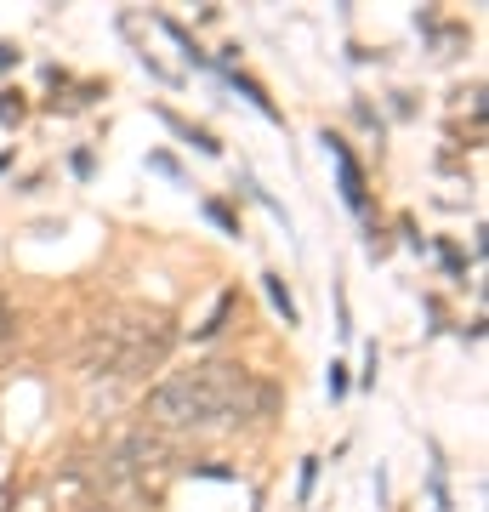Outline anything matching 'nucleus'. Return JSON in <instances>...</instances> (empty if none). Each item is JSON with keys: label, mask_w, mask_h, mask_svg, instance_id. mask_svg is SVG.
Listing matches in <instances>:
<instances>
[{"label": "nucleus", "mask_w": 489, "mask_h": 512, "mask_svg": "<svg viewBox=\"0 0 489 512\" xmlns=\"http://www.w3.org/2000/svg\"><path fill=\"white\" fill-rule=\"evenodd\" d=\"M273 410V387L251 382V370L239 365H200V370H177L148 393V427H177V433H205L222 421H245Z\"/></svg>", "instance_id": "f257e3e1"}, {"label": "nucleus", "mask_w": 489, "mask_h": 512, "mask_svg": "<svg viewBox=\"0 0 489 512\" xmlns=\"http://www.w3.org/2000/svg\"><path fill=\"white\" fill-rule=\"evenodd\" d=\"M171 353V325H165L160 313H114L103 325H91L86 348H80V370L86 376H114V382H126V376H143L154 370Z\"/></svg>", "instance_id": "f03ea898"}, {"label": "nucleus", "mask_w": 489, "mask_h": 512, "mask_svg": "<svg viewBox=\"0 0 489 512\" xmlns=\"http://www.w3.org/2000/svg\"><path fill=\"white\" fill-rule=\"evenodd\" d=\"M330 143V154H336V165H342V194H347V205H353V211H364V177H359V160H353V154H347L342 143H336V137H325Z\"/></svg>", "instance_id": "7ed1b4c3"}, {"label": "nucleus", "mask_w": 489, "mask_h": 512, "mask_svg": "<svg viewBox=\"0 0 489 512\" xmlns=\"http://www.w3.org/2000/svg\"><path fill=\"white\" fill-rule=\"evenodd\" d=\"M160 120H165V126H171V131H177V137H182V143H194V148H200V154H217V137H211V131H200V126H188V120H177V114H171V109H160Z\"/></svg>", "instance_id": "20e7f679"}, {"label": "nucleus", "mask_w": 489, "mask_h": 512, "mask_svg": "<svg viewBox=\"0 0 489 512\" xmlns=\"http://www.w3.org/2000/svg\"><path fill=\"white\" fill-rule=\"evenodd\" d=\"M262 285H268V302L279 313H285V325H296V302L285 296V285H279V274H262Z\"/></svg>", "instance_id": "39448f33"}, {"label": "nucleus", "mask_w": 489, "mask_h": 512, "mask_svg": "<svg viewBox=\"0 0 489 512\" xmlns=\"http://www.w3.org/2000/svg\"><path fill=\"white\" fill-rule=\"evenodd\" d=\"M228 308H234V296H217V308H211V319H205V325H194V336H200V342H205V336H217V330L228 325Z\"/></svg>", "instance_id": "423d86ee"}, {"label": "nucleus", "mask_w": 489, "mask_h": 512, "mask_svg": "<svg viewBox=\"0 0 489 512\" xmlns=\"http://www.w3.org/2000/svg\"><path fill=\"white\" fill-rule=\"evenodd\" d=\"M205 217L217 222V228H228V234H239V222L228 217V205H205Z\"/></svg>", "instance_id": "0eeeda50"}, {"label": "nucleus", "mask_w": 489, "mask_h": 512, "mask_svg": "<svg viewBox=\"0 0 489 512\" xmlns=\"http://www.w3.org/2000/svg\"><path fill=\"white\" fill-rule=\"evenodd\" d=\"M18 114H23L18 92H6V97H0V120H6V126H12V120H18Z\"/></svg>", "instance_id": "6e6552de"}, {"label": "nucleus", "mask_w": 489, "mask_h": 512, "mask_svg": "<svg viewBox=\"0 0 489 512\" xmlns=\"http://www.w3.org/2000/svg\"><path fill=\"white\" fill-rule=\"evenodd\" d=\"M347 393V376H342V365H330V399H342Z\"/></svg>", "instance_id": "1a4fd4ad"}, {"label": "nucleus", "mask_w": 489, "mask_h": 512, "mask_svg": "<svg viewBox=\"0 0 489 512\" xmlns=\"http://www.w3.org/2000/svg\"><path fill=\"white\" fill-rule=\"evenodd\" d=\"M18 57H23L18 46H6V40H0V69H18Z\"/></svg>", "instance_id": "9d476101"}, {"label": "nucleus", "mask_w": 489, "mask_h": 512, "mask_svg": "<svg viewBox=\"0 0 489 512\" xmlns=\"http://www.w3.org/2000/svg\"><path fill=\"white\" fill-rule=\"evenodd\" d=\"M6 165H12V160H6V154H0V171H6Z\"/></svg>", "instance_id": "9b49d317"}]
</instances>
